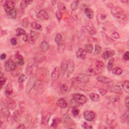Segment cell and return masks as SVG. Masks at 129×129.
<instances>
[{"label":"cell","instance_id":"obj_1","mask_svg":"<svg viewBox=\"0 0 129 129\" xmlns=\"http://www.w3.org/2000/svg\"><path fill=\"white\" fill-rule=\"evenodd\" d=\"M110 13L113 17L120 20H125L127 17L126 11L119 6L112 7Z\"/></svg>","mask_w":129,"mask_h":129},{"label":"cell","instance_id":"obj_2","mask_svg":"<svg viewBox=\"0 0 129 129\" xmlns=\"http://www.w3.org/2000/svg\"><path fill=\"white\" fill-rule=\"evenodd\" d=\"M62 121L64 126L67 127L68 128H73V126H75V123L73 120L71 119V118L68 114H65L62 117Z\"/></svg>","mask_w":129,"mask_h":129},{"label":"cell","instance_id":"obj_3","mask_svg":"<svg viewBox=\"0 0 129 129\" xmlns=\"http://www.w3.org/2000/svg\"><path fill=\"white\" fill-rule=\"evenodd\" d=\"M4 2V3L3 5L7 15L10 13L11 12H12L14 9H15V3L14 1L9 0V1H6Z\"/></svg>","mask_w":129,"mask_h":129},{"label":"cell","instance_id":"obj_4","mask_svg":"<svg viewBox=\"0 0 129 129\" xmlns=\"http://www.w3.org/2000/svg\"><path fill=\"white\" fill-rule=\"evenodd\" d=\"M36 83V79L35 76H33L29 78L28 81L27 83L26 86V92L27 94L30 93V92L34 87Z\"/></svg>","mask_w":129,"mask_h":129},{"label":"cell","instance_id":"obj_5","mask_svg":"<svg viewBox=\"0 0 129 129\" xmlns=\"http://www.w3.org/2000/svg\"><path fill=\"white\" fill-rule=\"evenodd\" d=\"M5 68L7 72H12L16 69V65L12 60L9 59L5 64Z\"/></svg>","mask_w":129,"mask_h":129},{"label":"cell","instance_id":"obj_6","mask_svg":"<svg viewBox=\"0 0 129 129\" xmlns=\"http://www.w3.org/2000/svg\"><path fill=\"white\" fill-rule=\"evenodd\" d=\"M72 97L78 102L79 104H84L87 102V99L85 96L81 94H74L72 95Z\"/></svg>","mask_w":129,"mask_h":129},{"label":"cell","instance_id":"obj_7","mask_svg":"<svg viewBox=\"0 0 129 129\" xmlns=\"http://www.w3.org/2000/svg\"><path fill=\"white\" fill-rule=\"evenodd\" d=\"M75 69V64L73 60L70 59L68 61V67L67 69V77L69 78L72 74Z\"/></svg>","mask_w":129,"mask_h":129},{"label":"cell","instance_id":"obj_8","mask_svg":"<svg viewBox=\"0 0 129 129\" xmlns=\"http://www.w3.org/2000/svg\"><path fill=\"white\" fill-rule=\"evenodd\" d=\"M89 77L86 74H80L76 78V81L83 83H86L89 81Z\"/></svg>","mask_w":129,"mask_h":129},{"label":"cell","instance_id":"obj_9","mask_svg":"<svg viewBox=\"0 0 129 129\" xmlns=\"http://www.w3.org/2000/svg\"><path fill=\"white\" fill-rule=\"evenodd\" d=\"M95 117V113L91 110H87L84 112V118L85 120L91 121H93Z\"/></svg>","mask_w":129,"mask_h":129},{"label":"cell","instance_id":"obj_10","mask_svg":"<svg viewBox=\"0 0 129 129\" xmlns=\"http://www.w3.org/2000/svg\"><path fill=\"white\" fill-rule=\"evenodd\" d=\"M51 117L50 113L48 112H45L42 113V124L43 126H46L50 120Z\"/></svg>","mask_w":129,"mask_h":129},{"label":"cell","instance_id":"obj_11","mask_svg":"<svg viewBox=\"0 0 129 129\" xmlns=\"http://www.w3.org/2000/svg\"><path fill=\"white\" fill-rule=\"evenodd\" d=\"M39 33L38 32H36L34 31H31L30 33V36L29 37L28 41L32 45L35 42L36 40L37 39L39 36Z\"/></svg>","mask_w":129,"mask_h":129},{"label":"cell","instance_id":"obj_12","mask_svg":"<svg viewBox=\"0 0 129 129\" xmlns=\"http://www.w3.org/2000/svg\"><path fill=\"white\" fill-rule=\"evenodd\" d=\"M1 112L3 117H10V113L9 110V108L6 104H2Z\"/></svg>","mask_w":129,"mask_h":129},{"label":"cell","instance_id":"obj_13","mask_svg":"<svg viewBox=\"0 0 129 129\" xmlns=\"http://www.w3.org/2000/svg\"><path fill=\"white\" fill-rule=\"evenodd\" d=\"M37 17L41 20H47L49 19V16L45 10H42L37 14Z\"/></svg>","mask_w":129,"mask_h":129},{"label":"cell","instance_id":"obj_14","mask_svg":"<svg viewBox=\"0 0 129 129\" xmlns=\"http://www.w3.org/2000/svg\"><path fill=\"white\" fill-rule=\"evenodd\" d=\"M96 79L98 81L106 84H108L112 82V79L105 76H98L96 77Z\"/></svg>","mask_w":129,"mask_h":129},{"label":"cell","instance_id":"obj_15","mask_svg":"<svg viewBox=\"0 0 129 129\" xmlns=\"http://www.w3.org/2000/svg\"><path fill=\"white\" fill-rule=\"evenodd\" d=\"M6 105L8 107V108L11 110H14L16 108L17 104L16 101L14 99L8 98L6 100Z\"/></svg>","mask_w":129,"mask_h":129},{"label":"cell","instance_id":"obj_16","mask_svg":"<svg viewBox=\"0 0 129 129\" xmlns=\"http://www.w3.org/2000/svg\"><path fill=\"white\" fill-rule=\"evenodd\" d=\"M115 54V51L113 50H106L102 54V57L105 60H108L109 58L113 57Z\"/></svg>","mask_w":129,"mask_h":129},{"label":"cell","instance_id":"obj_17","mask_svg":"<svg viewBox=\"0 0 129 129\" xmlns=\"http://www.w3.org/2000/svg\"><path fill=\"white\" fill-rule=\"evenodd\" d=\"M60 69L58 67L55 68L51 74V79L54 81L57 80L60 77Z\"/></svg>","mask_w":129,"mask_h":129},{"label":"cell","instance_id":"obj_18","mask_svg":"<svg viewBox=\"0 0 129 129\" xmlns=\"http://www.w3.org/2000/svg\"><path fill=\"white\" fill-rule=\"evenodd\" d=\"M68 67V61L66 59H63L60 65V70L61 73L62 75H63L66 71H67Z\"/></svg>","mask_w":129,"mask_h":129},{"label":"cell","instance_id":"obj_19","mask_svg":"<svg viewBox=\"0 0 129 129\" xmlns=\"http://www.w3.org/2000/svg\"><path fill=\"white\" fill-rule=\"evenodd\" d=\"M87 54V53H86V51L84 50V49L80 48L76 52V56L77 58L84 60V59L86 58Z\"/></svg>","mask_w":129,"mask_h":129},{"label":"cell","instance_id":"obj_20","mask_svg":"<svg viewBox=\"0 0 129 129\" xmlns=\"http://www.w3.org/2000/svg\"><path fill=\"white\" fill-rule=\"evenodd\" d=\"M85 29L89 32L91 35H94L96 33V30L95 28L91 23L87 24V25L85 27Z\"/></svg>","mask_w":129,"mask_h":129},{"label":"cell","instance_id":"obj_21","mask_svg":"<svg viewBox=\"0 0 129 129\" xmlns=\"http://www.w3.org/2000/svg\"><path fill=\"white\" fill-rule=\"evenodd\" d=\"M110 91H111L112 92L116 94H121L123 93V90L121 89V87L119 85L113 86L110 89Z\"/></svg>","mask_w":129,"mask_h":129},{"label":"cell","instance_id":"obj_22","mask_svg":"<svg viewBox=\"0 0 129 129\" xmlns=\"http://www.w3.org/2000/svg\"><path fill=\"white\" fill-rule=\"evenodd\" d=\"M84 13L86 16L89 19H92L94 17L93 11L89 8H85L84 9Z\"/></svg>","mask_w":129,"mask_h":129},{"label":"cell","instance_id":"obj_23","mask_svg":"<svg viewBox=\"0 0 129 129\" xmlns=\"http://www.w3.org/2000/svg\"><path fill=\"white\" fill-rule=\"evenodd\" d=\"M57 104L61 108H67L68 105L67 102L64 98H60L57 102Z\"/></svg>","mask_w":129,"mask_h":129},{"label":"cell","instance_id":"obj_24","mask_svg":"<svg viewBox=\"0 0 129 129\" xmlns=\"http://www.w3.org/2000/svg\"><path fill=\"white\" fill-rule=\"evenodd\" d=\"M5 92L6 95L9 96L11 94H12L13 93V86L10 83H9L7 85V86L5 88Z\"/></svg>","mask_w":129,"mask_h":129},{"label":"cell","instance_id":"obj_25","mask_svg":"<svg viewBox=\"0 0 129 129\" xmlns=\"http://www.w3.org/2000/svg\"><path fill=\"white\" fill-rule=\"evenodd\" d=\"M33 68V65L32 62H29L28 64L26 69V74L28 76H30L32 74Z\"/></svg>","mask_w":129,"mask_h":129},{"label":"cell","instance_id":"obj_26","mask_svg":"<svg viewBox=\"0 0 129 129\" xmlns=\"http://www.w3.org/2000/svg\"><path fill=\"white\" fill-rule=\"evenodd\" d=\"M93 50V46L91 43H87L84 46V50L87 54H91Z\"/></svg>","mask_w":129,"mask_h":129},{"label":"cell","instance_id":"obj_27","mask_svg":"<svg viewBox=\"0 0 129 129\" xmlns=\"http://www.w3.org/2000/svg\"><path fill=\"white\" fill-rule=\"evenodd\" d=\"M90 98L92 100L95 101V102H98L100 100V96H99L98 94L95 93H91L89 95Z\"/></svg>","mask_w":129,"mask_h":129},{"label":"cell","instance_id":"obj_28","mask_svg":"<svg viewBox=\"0 0 129 129\" xmlns=\"http://www.w3.org/2000/svg\"><path fill=\"white\" fill-rule=\"evenodd\" d=\"M50 48L49 45L48 43L45 41V40H43V41L41 43V49L42 50L43 52H46V51L49 50Z\"/></svg>","mask_w":129,"mask_h":129},{"label":"cell","instance_id":"obj_29","mask_svg":"<svg viewBox=\"0 0 129 129\" xmlns=\"http://www.w3.org/2000/svg\"><path fill=\"white\" fill-rule=\"evenodd\" d=\"M65 48H66V45L63 43V42H61L60 43H59L58 45V51L59 54H62L64 53V51L65 50Z\"/></svg>","mask_w":129,"mask_h":129},{"label":"cell","instance_id":"obj_30","mask_svg":"<svg viewBox=\"0 0 129 129\" xmlns=\"http://www.w3.org/2000/svg\"><path fill=\"white\" fill-rule=\"evenodd\" d=\"M33 2L32 1H21V4H20V8L22 10H24L25 9V8H26L28 5L31 4Z\"/></svg>","mask_w":129,"mask_h":129},{"label":"cell","instance_id":"obj_31","mask_svg":"<svg viewBox=\"0 0 129 129\" xmlns=\"http://www.w3.org/2000/svg\"><path fill=\"white\" fill-rule=\"evenodd\" d=\"M121 122L126 123L129 121V111L128 110L125 112L123 116L121 117Z\"/></svg>","mask_w":129,"mask_h":129},{"label":"cell","instance_id":"obj_32","mask_svg":"<svg viewBox=\"0 0 129 129\" xmlns=\"http://www.w3.org/2000/svg\"><path fill=\"white\" fill-rule=\"evenodd\" d=\"M61 119H58V118H57V117H55L53 120L51 126L54 128H56L57 127L58 125L61 123Z\"/></svg>","mask_w":129,"mask_h":129},{"label":"cell","instance_id":"obj_33","mask_svg":"<svg viewBox=\"0 0 129 129\" xmlns=\"http://www.w3.org/2000/svg\"><path fill=\"white\" fill-rule=\"evenodd\" d=\"M16 57L18 59V64H19L20 66H23L24 64V59L23 58V57L21 56V54H19L17 53V54H16Z\"/></svg>","mask_w":129,"mask_h":129},{"label":"cell","instance_id":"obj_34","mask_svg":"<svg viewBox=\"0 0 129 129\" xmlns=\"http://www.w3.org/2000/svg\"><path fill=\"white\" fill-rule=\"evenodd\" d=\"M26 34V31L21 28H18L16 30V35L17 36H21V35H25Z\"/></svg>","mask_w":129,"mask_h":129},{"label":"cell","instance_id":"obj_35","mask_svg":"<svg viewBox=\"0 0 129 129\" xmlns=\"http://www.w3.org/2000/svg\"><path fill=\"white\" fill-rule=\"evenodd\" d=\"M79 5V1H73L71 4V9L72 11H75L78 8Z\"/></svg>","mask_w":129,"mask_h":129},{"label":"cell","instance_id":"obj_36","mask_svg":"<svg viewBox=\"0 0 129 129\" xmlns=\"http://www.w3.org/2000/svg\"><path fill=\"white\" fill-rule=\"evenodd\" d=\"M20 113L21 112H20L19 110H16V111H15L14 112L13 117L14 120L16 121H18L20 120V117H21Z\"/></svg>","mask_w":129,"mask_h":129},{"label":"cell","instance_id":"obj_37","mask_svg":"<svg viewBox=\"0 0 129 129\" xmlns=\"http://www.w3.org/2000/svg\"><path fill=\"white\" fill-rule=\"evenodd\" d=\"M79 104H78V102L74 98L72 99L69 102V105L72 108H77L79 106Z\"/></svg>","mask_w":129,"mask_h":129},{"label":"cell","instance_id":"obj_38","mask_svg":"<svg viewBox=\"0 0 129 129\" xmlns=\"http://www.w3.org/2000/svg\"><path fill=\"white\" fill-rule=\"evenodd\" d=\"M112 73L116 75H120L123 73V70L119 67H116L112 70Z\"/></svg>","mask_w":129,"mask_h":129},{"label":"cell","instance_id":"obj_39","mask_svg":"<svg viewBox=\"0 0 129 129\" xmlns=\"http://www.w3.org/2000/svg\"><path fill=\"white\" fill-rule=\"evenodd\" d=\"M95 66L97 70H101L104 67V64L103 62L98 60L96 62Z\"/></svg>","mask_w":129,"mask_h":129},{"label":"cell","instance_id":"obj_40","mask_svg":"<svg viewBox=\"0 0 129 129\" xmlns=\"http://www.w3.org/2000/svg\"><path fill=\"white\" fill-rule=\"evenodd\" d=\"M68 90V87L66 84H62L60 86V91L62 94H65Z\"/></svg>","mask_w":129,"mask_h":129},{"label":"cell","instance_id":"obj_41","mask_svg":"<svg viewBox=\"0 0 129 129\" xmlns=\"http://www.w3.org/2000/svg\"><path fill=\"white\" fill-rule=\"evenodd\" d=\"M114 61H115V59H114V58H111L108 62V65H107V68H108V71L112 70V69Z\"/></svg>","mask_w":129,"mask_h":129},{"label":"cell","instance_id":"obj_42","mask_svg":"<svg viewBox=\"0 0 129 129\" xmlns=\"http://www.w3.org/2000/svg\"><path fill=\"white\" fill-rule=\"evenodd\" d=\"M129 82L128 80L125 81L124 82V83L122 85V87L124 89V91H125V92H126L127 93H129Z\"/></svg>","mask_w":129,"mask_h":129},{"label":"cell","instance_id":"obj_43","mask_svg":"<svg viewBox=\"0 0 129 129\" xmlns=\"http://www.w3.org/2000/svg\"><path fill=\"white\" fill-rule=\"evenodd\" d=\"M54 40H55V42H56V43L58 44V45L59 43L62 42V35L60 33H58L56 35V37H55Z\"/></svg>","mask_w":129,"mask_h":129},{"label":"cell","instance_id":"obj_44","mask_svg":"<svg viewBox=\"0 0 129 129\" xmlns=\"http://www.w3.org/2000/svg\"><path fill=\"white\" fill-rule=\"evenodd\" d=\"M31 27L32 29H35V30H40L42 28V26L38 23L36 22H32L31 23Z\"/></svg>","mask_w":129,"mask_h":129},{"label":"cell","instance_id":"obj_45","mask_svg":"<svg viewBox=\"0 0 129 129\" xmlns=\"http://www.w3.org/2000/svg\"><path fill=\"white\" fill-rule=\"evenodd\" d=\"M56 17L58 22H61L62 18V13L61 11L58 10L56 12Z\"/></svg>","mask_w":129,"mask_h":129},{"label":"cell","instance_id":"obj_46","mask_svg":"<svg viewBox=\"0 0 129 129\" xmlns=\"http://www.w3.org/2000/svg\"><path fill=\"white\" fill-rule=\"evenodd\" d=\"M102 50V48L101 47L99 46V45H95V49H94V54H98L101 53Z\"/></svg>","mask_w":129,"mask_h":129},{"label":"cell","instance_id":"obj_47","mask_svg":"<svg viewBox=\"0 0 129 129\" xmlns=\"http://www.w3.org/2000/svg\"><path fill=\"white\" fill-rule=\"evenodd\" d=\"M29 24V21L28 20L27 18H24L22 20V26L25 28H27Z\"/></svg>","mask_w":129,"mask_h":129},{"label":"cell","instance_id":"obj_48","mask_svg":"<svg viewBox=\"0 0 129 129\" xmlns=\"http://www.w3.org/2000/svg\"><path fill=\"white\" fill-rule=\"evenodd\" d=\"M58 10L60 11H65L66 10V7L65 5L62 2H59L58 4Z\"/></svg>","mask_w":129,"mask_h":129},{"label":"cell","instance_id":"obj_49","mask_svg":"<svg viewBox=\"0 0 129 129\" xmlns=\"http://www.w3.org/2000/svg\"><path fill=\"white\" fill-rule=\"evenodd\" d=\"M27 80V77L25 75H21L18 78V82L19 83H22L24 82Z\"/></svg>","mask_w":129,"mask_h":129},{"label":"cell","instance_id":"obj_50","mask_svg":"<svg viewBox=\"0 0 129 129\" xmlns=\"http://www.w3.org/2000/svg\"><path fill=\"white\" fill-rule=\"evenodd\" d=\"M112 37L113 38H115V39H119L120 38V35L116 31H113L112 33Z\"/></svg>","mask_w":129,"mask_h":129},{"label":"cell","instance_id":"obj_51","mask_svg":"<svg viewBox=\"0 0 129 129\" xmlns=\"http://www.w3.org/2000/svg\"><path fill=\"white\" fill-rule=\"evenodd\" d=\"M6 80L5 78H4V77H0V83H1V88H2L3 86H4L6 83Z\"/></svg>","mask_w":129,"mask_h":129},{"label":"cell","instance_id":"obj_52","mask_svg":"<svg viewBox=\"0 0 129 129\" xmlns=\"http://www.w3.org/2000/svg\"><path fill=\"white\" fill-rule=\"evenodd\" d=\"M123 58L125 61H128L129 60V52L128 51H127L125 52L123 55Z\"/></svg>","mask_w":129,"mask_h":129},{"label":"cell","instance_id":"obj_53","mask_svg":"<svg viewBox=\"0 0 129 129\" xmlns=\"http://www.w3.org/2000/svg\"><path fill=\"white\" fill-rule=\"evenodd\" d=\"M72 113L73 114V115L74 116H77L78 115V114L79 113V112H80V110L77 108H73V109H72Z\"/></svg>","mask_w":129,"mask_h":129},{"label":"cell","instance_id":"obj_54","mask_svg":"<svg viewBox=\"0 0 129 129\" xmlns=\"http://www.w3.org/2000/svg\"><path fill=\"white\" fill-rule=\"evenodd\" d=\"M87 73L88 74H89L90 75H95L96 74L95 71L93 69H91V68L88 69L87 70Z\"/></svg>","mask_w":129,"mask_h":129},{"label":"cell","instance_id":"obj_55","mask_svg":"<svg viewBox=\"0 0 129 129\" xmlns=\"http://www.w3.org/2000/svg\"><path fill=\"white\" fill-rule=\"evenodd\" d=\"M99 92L102 96H104L107 93V90L103 89V88H100V89H99Z\"/></svg>","mask_w":129,"mask_h":129},{"label":"cell","instance_id":"obj_56","mask_svg":"<svg viewBox=\"0 0 129 129\" xmlns=\"http://www.w3.org/2000/svg\"><path fill=\"white\" fill-rule=\"evenodd\" d=\"M11 43L13 46H16L17 44V40L16 38L15 37H13L11 39Z\"/></svg>","mask_w":129,"mask_h":129},{"label":"cell","instance_id":"obj_57","mask_svg":"<svg viewBox=\"0 0 129 129\" xmlns=\"http://www.w3.org/2000/svg\"><path fill=\"white\" fill-rule=\"evenodd\" d=\"M82 127L84 129H92L93 127L91 125H88L86 123H84L82 125Z\"/></svg>","mask_w":129,"mask_h":129},{"label":"cell","instance_id":"obj_58","mask_svg":"<svg viewBox=\"0 0 129 129\" xmlns=\"http://www.w3.org/2000/svg\"><path fill=\"white\" fill-rule=\"evenodd\" d=\"M129 97L127 96L126 98H125V105H126L127 108H129Z\"/></svg>","mask_w":129,"mask_h":129},{"label":"cell","instance_id":"obj_59","mask_svg":"<svg viewBox=\"0 0 129 129\" xmlns=\"http://www.w3.org/2000/svg\"><path fill=\"white\" fill-rule=\"evenodd\" d=\"M72 17L73 18V19L76 20L77 19V15L76 13L75 12V11H72Z\"/></svg>","mask_w":129,"mask_h":129},{"label":"cell","instance_id":"obj_60","mask_svg":"<svg viewBox=\"0 0 129 129\" xmlns=\"http://www.w3.org/2000/svg\"><path fill=\"white\" fill-rule=\"evenodd\" d=\"M6 57H7V55L4 53L2 54L1 55V56H0V58H1V60H4L6 58Z\"/></svg>","mask_w":129,"mask_h":129},{"label":"cell","instance_id":"obj_61","mask_svg":"<svg viewBox=\"0 0 129 129\" xmlns=\"http://www.w3.org/2000/svg\"><path fill=\"white\" fill-rule=\"evenodd\" d=\"M26 128L24 124H20L19 126L17 127V129H25Z\"/></svg>","mask_w":129,"mask_h":129},{"label":"cell","instance_id":"obj_62","mask_svg":"<svg viewBox=\"0 0 129 129\" xmlns=\"http://www.w3.org/2000/svg\"><path fill=\"white\" fill-rule=\"evenodd\" d=\"M100 17H101V18L102 20H104L106 18V15L104 14H101Z\"/></svg>","mask_w":129,"mask_h":129},{"label":"cell","instance_id":"obj_63","mask_svg":"<svg viewBox=\"0 0 129 129\" xmlns=\"http://www.w3.org/2000/svg\"><path fill=\"white\" fill-rule=\"evenodd\" d=\"M121 3H128V2H129V1H121Z\"/></svg>","mask_w":129,"mask_h":129}]
</instances>
